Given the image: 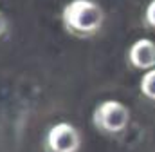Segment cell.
Returning a JSON list of instances; mask_svg holds the SVG:
<instances>
[{
	"label": "cell",
	"instance_id": "5b68a950",
	"mask_svg": "<svg viewBox=\"0 0 155 152\" xmlns=\"http://www.w3.org/2000/svg\"><path fill=\"white\" fill-rule=\"evenodd\" d=\"M139 91L143 96L155 100V69L144 71V74L139 80Z\"/></svg>",
	"mask_w": 155,
	"mask_h": 152
},
{
	"label": "cell",
	"instance_id": "7a4b0ae2",
	"mask_svg": "<svg viewBox=\"0 0 155 152\" xmlns=\"http://www.w3.org/2000/svg\"><path fill=\"white\" fill-rule=\"evenodd\" d=\"M92 123L105 134H121L130 123V109L117 100H105L94 109Z\"/></svg>",
	"mask_w": 155,
	"mask_h": 152
},
{
	"label": "cell",
	"instance_id": "52a82bcc",
	"mask_svg": "<svg viewBox=\"0 0 155 152\" xmlns=\"http://www.w3.org/2000/svg\"><path fill=\"white\" fill-rule=\"evenodd\" d=\"M7 33V18H5V15L0 11V36H4Z\"/></svg>",
	"mask_w": 155,
	"mask_h": 152
},
{
	"label": "cell",
	"instance_id": "8992f818",
	"mask_svg": "<svg viewBox=\"0 0 155 152\" xmlns=\"http://www.w3.org/2000/svg\"><path fill=\"white\" fill-rule=\"evenodd\" d=\"M144 22L155 29V0H152L144 9Z\"/></svg>",
	"mask_w": 155,
	"mask_h": 152
},
{
	"label": "cell",
	"instance_id": "3957f363",
	"mask_svg": "<svg viewBox=\"0 0 155 152\" xmlns=\"http://www.w3.org/2000/svg\"><path fill=\"white\" fill-rule=\"evenodd\" d=\"M47 152H79L81 134L72 123H54L45 136Z\"/></svg>",
	"mask_w": 155,
	"mask_h": 152
},
{
	"label": "cell",
	"instance_id": "277c9868",
	"mask_svg": "<svg viewBox=\"0 0 155 152\" xmlns=\"http://www.w3.org/2000/svg\"><path fill=\"white\" fill-rule=\"evenodd\" d=\"M128 62L139 71L155 69V43L150 38L135 40L128 49Z\"/></svg>",
	"mask_w": 155,
	"mask_h": 152
},
{
	"label": "cell",
	"instance_id": "6da1fadb",
	"mask_svg": "<svg viewBox=\"0 0 155 152\" xmlns=\"http://www.w3.org/2000/svg\"><path fill=\"white\" fill-rule=\"evenodd\" d=\"M61 22L65 29L76 36H92L101 29L105 13L94 0H72L63 7Z\"/></svg>",
	"mask_w": 155,
	"mask_h": 152
}]
</instances>
